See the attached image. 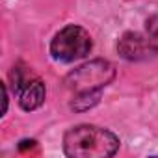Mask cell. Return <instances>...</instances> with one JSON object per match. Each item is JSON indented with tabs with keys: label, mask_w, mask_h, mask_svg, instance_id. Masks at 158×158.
<instances>
[{
	"label": "cell",
	"mask_w": 158,
	"mask_h": 158,
	"mask_svg": "<svg viewBox=\"0 0 158 158\" xmlns=\"http://www.w3.org/2000/svg\"><path fill=\"white\" fill-rule=\"evenodd\" d=\"M117 50L125 60L141 61L158 54V17L147 23V34L127 32L117 43Z\"/></svg>",
	"instance_id": "4"
},
{
	"label": "cell",
	"mask_w": 158,
	"mask_h": 158,
	"mask_svg": "<svg viewBox=\"0 0 158 158\" xmlns=\"http://www.w3.org/2000/svg\"><path fill=\"white\" fill-rule=\"evenodd\" d=\"M119 149V138L95 125H78L65 132L63 151L71 158H108Z\"/></svg>",
	"instance_id": "1"
},
{
	"label": "cell",
	"mask_w": 158,
	"mask_h": 158,
	"mask_svg": "<svg viewBox=\"0 0 158 158\" xmlns=\"http://www.w3.org/2000/svg\"><path fill=\"white\" fill-rule=\"evenodd\" d=\"M101 101V93H91V95H74L71 108L76 112H86L89 108H93L97 102Z\"/></svg>",
	"instance_id": "6"
},
{
	"label": "cell",
	"mask_w": 158,
	"mask_h": 158,
	"mask_svg": "<svg viewBox=\"0 0 158 158\" xmlns=\"http://www.w3.org/2000/svg\"><path fill=\"white\" fill-rule=\"evenodd\" d=\"M10 80L13 93L19 97V104L23 110L32 112L39 108L45 101V84L39 76H35L23 63L15 65L10 73Z\"/></svg>",
	"instance_id": "5"
},
{
	"label": "cell",
	"mask_w": 158,
	"mask_h": 158,
	"mask_svg": "<svg viewBox=\"0 0 158 158\" xmlns=\"http://www.w3.org/2000/svg\"><path fill=\"white\" fill-rule=\"evenodd\" d=\"M91 47H93L91 37L84 28L69 24L54 35L50 43V54L54 60L69 63L88 56L91 52Z\"/></svg>",
	"instance_id": "3"
},
{
	"label": "cell",
	"mask_w": 158,
	"mask_h": 158,
	"mask_svg": "<svg viewBox=\"0 0 158 158\" xmlns=\"http://www.w3.org/2000/svg\"><path fill=\"white\" fill-rule=\"evenodd\" d=\"M114 76L115 69L110 61L93 60L69 73L63 84L74 95H91V93H101V89L114 80Z\"/></svg>",
	"instance_id": "2"
}]
</instances>
